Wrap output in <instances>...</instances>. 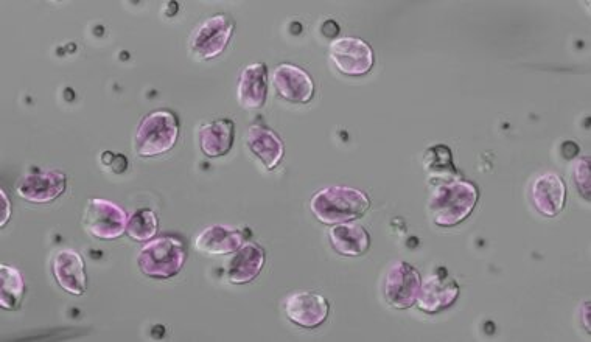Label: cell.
<instances>
[{
	"label": "cell",
	"instance_id": "6da1fadb",
	"mask_svg": "<svg viewBox=\"0 0 591 342\" xmlns=\"http://www.w3.org/2000/svg\"><path fill=\"white\" fill-rule=\"evenodd\" d=\"M480 199V190L473 182H442L434 185L428 209L434 223L442 227H453L469 218Z\"/></svg>",
	"mask_w": 591,
	"mask_h": 342
},
{
	"label": "cell",
	"instance_id": "7a4b0ae2",
	"mask_svg": "<svg viewBox=\"0 0 591 342\" xmlns=\"http://www.w3.org/2000/svg\"><path fill=\"white\" fill-rule=\"evenodd\" d=\"M310 209L316 220L322 224L349 223L358 220L371 209V199L366 193L346 185H332L319 190L312 201Z\"/></svg>",
	"mask_w": 591,
	"mask_h": 342
},
{
	"label": "cell",
	"instance_id": "3957f363",
	"mask_svg": "<svg viewBox=\"0 0 591 342\" xmlns=\"http://www.w3.org/2000/svg\"><path fill=\"white\" fill-rule=\"evenodd\" d=\"M187 248L175 235L153 238L137 255L142 274L151 279L167 280L178 276L186 265Z\"/></svg>",
	"mask_w": 591,
	"mask_h": 342
},
{
	"label": "cell",
	"instance_id": "277c9868",
	"mask_svg": "<svg viewBox=\"0 0 591 342\" xmlns=\"http://www.w3.org/2000/svg\"><path fill=\"white\" fill-rule=\"evenodd\" d=\"M179 139L178 117L168 109H158L137 126L134 147L140 158H154L175 148Z\"/></svg>",
	"mask_w": 591,
	"mask_h": 342
},
{
	"label": "cell",
	"instance_id": "5b68a950",
	"mask_svg": "<svg viewBox=\"0 0 591 342\" xmlns=\"http://www.w3.org/2000/svg\"><path fill=\"white\" fill-rule=\"evenodd\" d=\"M235 32V22L228 14H215L201 22L189 39V50L198 61L214 60L229 46Z\"/></svg>",
	"mask_w": 591,
	"mask_h": 342
},
{
	"label": "cell",
	"instance_id": "8992f818",
	"mask_svg": "<svg viewBox=\"0 0 591 342\" xmlns=\"http://www.w3.org/2000/svg\"><path fill=\"white\" fill-rule=\"evenodd\" d=\"M128 220V213L109 199L89 198L84 206V231L100 240H117L125 235Z\"/></svg>",
	"mask_w": 591,
	"mask_h": 342
},
{
	"label": "cell",
	"instance_id": "52a82bcc",
	"mask_svg": "<svg viewBox=\"0 0 591 342\" xmlns=\"http://www.w3.org/2000/svg\"><path fill=\"white\" fill-rule=\"evenodd\" d=\"M330 60L341 74L363 77L374 67L375 55L368 42L354 36H346L335 39L330 44Z\"/></svg>",
	"mask_w": 591,
	"mask_h": 342
},
{
	"label": "cell",
	"instance_id": "ba28073f",
	"mask_svg": "<svg viewBox=\"0 0 591 342\" xmlns=\"http://www.w3.org/2000/svg\"><path fill=\"white\" fill-rule=\"evenodd\" d=\"M422 287L419 271L410 263L399 262L389 268L385 279V297L391 307L406 310L416 305Z\"/></svg>",
	"mask_w": 591,
	"mask_h": 342
},
{
	"label": "cell",
	"instance_id": "9c48e42d",
	"mask_svg": "<svg viewBox=\"0 0 591 342\" xmlns=\"http://www.w3.org/2000/svg\"><path fill=\"white\" fill-rule=\"evenodd\" d=\"M67 178L61 171H30L16 182V193L28 203L49 204L66 192Z\"/></svg>",
	"mask_w": 591,
	"mask_h": 342
},
{
	"label": "cell",
	"instance_id": "30bf717a",
	"mask_svg": "<svg viewBox=\"0 0 591 342\" xmlns=\"http://www.w3.org/2000/svg\"><path fill=\"white\" fill-rule=\"evenodd\" d=\"M329 313V302L321 294L294 293L285 301V315L302 329H318L329 318Z\"/></svg>",
	"mask_w": 591,
	"mask_h": 342
},
{
	"label": "cell",
	"instance_id": "8fae6325",
	"mask_svg": "<svg viewBox=\"0 0 591 342\" xmlns=\"http://www.w3.org/2000/svg\"><path fill=\"white\" fill-rule=\"evenodd\" d=\"M273 84L277 94L291 103L312 102L315 81L307 70L294 64H279L273 72Z\"/></svg>",
	"mask_w": 591,
	"mask_h": 342
},
{
	"label": "cell",
	"instance_id": "7c38bea8",
	"mask_svg": "<svg viewBox=\"0 0 591 342\" xmlns=\"http://www.w3.org/2000/svg\"><path fill=\"white\" fill-rule=\"evenodd\" d=\"M459 297V285L447 273H434L422 282L416 305L425 313H439L452 307Z\"/></svg>",
	"mask_w": 591,
	"mask_h": 342
},
{
	"label": "cell",
	"instance_id": "4fadbf2b",
	"mask_svg": "<svg viewBox=\"0 0 591 342\" xmlns=\"http://www.w3.org/2000/svg\"><path fill=\"white\" fill-rule=\"evenodd\" d=\"M246 243L245 232L226 224H212L196 235L193 246L196 251L210 257L234 254Z\"/></svg>",
	"mask_w": 591,
	"mask_h": 342
},
{
	"label": "cell",
	"instance_id": "5bb4252c",
	"mask_svg": "<svg viewBox=\"0 0 591 342\" xmlns=\"http://www.w3.org/2000/svg\"><path fill=\"white\" fill-rule=\"evenodd\" d=\"M53 276L66 293L83 296L88 290V277L83 257L74 249H61L52 262Z\"/></svg>",
	"mask_w": 591,
	"mask_h": 342
},
{
	"label": "cell",
	"instance_id": "9a60e30c",
	"mask_svg": "<svg viewBox=\"0 0 591 342\" xmlns=\"http://www.w3.org/2000/svg\"><path fill=\"white\" fill-rule=\"evenodd\" d=\"M268 97V67L265 63L246 66L238 78V105L245 111H254L265 105Z\"/></svg>",
	"mask_w": 591,
	"mask_h": 342
},
{
	"label": "cell",
	"instance_id": "2e32d148",
	"mask_svg": "<svg viewBox=\"0 0 591 342\" xmlns=\"http://www.w3.org/2000/svg\"><path fill=\"white\" fill-rule=\"evenodd\" d=\"M532 203L545 217H557L567 203V185L556 173H545L532 184Z\"/></svg>",
	"mask_w": 591,
	"mask_h": 342
},
{
	"label": "cell",
	"instance_id": "e0dca14e",
	"mask_svg": "<svg viewBox=\"0 0 591 342\" xmlns=\"http://www.w3.org/2000/svg\"><path fill=\"white\" fill-rule=\"evenodd\" d=\"M266 262L265 249L256 243H245L234 252L228 266V279L234 285L254 282L262 273Z\"/></svg>",
	"mask_w": 591,
	"mask_h": 342
},
{
	"label": "cell",
	"instance_id": "ac0fdd59",
	"mask_svg": "<svg viewBox=\"0 0 591 342\" xmlns=\"http://www.w3.org/2000/svg\"><path fill=\"white\" fill-rule=\"evenodd\" d=\"M246 144L263 162L266 170H274L285 156L284 140L265 125L249 126Z\"/></svg>",
	"mask_w": 591,
	"mask_h": 342
},
{
	"label": "cell",
	"instance_id": "d6986e66",
	"mask_svg": "<svg viewBox=\"0 0 591 342\" xmlns=\"http://www.w3.org/2000/svg\"><path fill=\"white\" fill-rule=\"evenodd\" d=\"M330 243L338 254L344 257H360L371 248V235L361 224H335L329 232Z\"/></svg>",
	"mask_w": 591,
	"mask_h": 342
},
{
	"label": "cell",
	"instance_id": "ffe728a7",
	"mask_svg": "<svg viewBox=\"0 0 591 342\" xmlns=\"http://www.w3.org/2000/svg\"><path fill=\"white\" fill-rule=\"evenodd\" d=\"M201 151L207 158H221L232 150L235 140V123L229 119L215 120L201 126L200 131Z\"/></svg>",
	"mask_w": 591,
	"mask_h": 342
},
{
	"label": "cell",
	"instance_id": "44dd1931",
	"mask_svg": "<svg viewBox=\"0 0 591 342\" xmlns=\"http://www.w3.org/2000/svg\"><path fill=\"white\" fill-rule=\"evenodd\" d=\"M424 167L436 184L461 179L458 168L453 164L452 151L447 145H434L428 148L424 154Z\"/></svg>",
	"mask_w": 591,
	"mask_h": 342
},
{
	"label": "cell",
	"instance_id": "7402d4cb",
	"mask_svg": "<svg viewBox=\"0 0 591 342\" xmlns=\"http://www.w3.org/2000/svg\"><path fill=\"white\" fill-rule=\"evenodd\" d=\"M25 294L24 276L13 266H0V307L4 310H18Z\"/></svg>",
	"mask_w": 591,
	"mask_h": 342
},
{
	"label": "cell",
	"instance_id": "603a6c76",
	"mask_svg": "<svg viewBox=\"0 0 591 342\" xmlns=\"http://www.w3.org/2000/svg\"><path fill=\"white\" fill-rule=\"evenodd\" d=\"M159 220L151 209H139L131 215L126 227V234L134 241H150L156 237Z\"/></svg>",
	"mask_w": 591,
	"mask_h": 342
},
{
	"label": "cell",
	"instance_id": "cb8c5ba5",
	"mask_svg": "<svg viewBox=\"0 0 591 342\" xmlns=\"http://www.w3.org/2000/svg\"><path fill=\"white\" fill-rule=\"evenodd\" d=\"M574 182L578 185L579 193L585 199H590L591 181H590V159L579 158L574 162Z\"/></svg>",
	"mask_w": 591,
	"mask_h": 342
},
{
	"label": "cell",
	"instance_id": "d4e9b609",
	"mask_svg": "<svg viewBox=\"0 0 591 342\" xmlns=\"http://www.w3.org/2000/svg\"><path fill=\"white\" fill-rule=\"evenodd\" d=\"M0 207H2V213H0V227H5L11 217V201L4 190L0 192Z\"/></svg>",
	"mask_w": 591,
	"mask_h": 342
},
{
	"label": "cell",
	"instance_id": "484cf974",
	"mask_svg": "<svg viewBox=\"0 0 591 342\" xmlns=\"http://www.w3.org/2000/svg\"><path fill=\"white\" fill-rule=\"evenodd\" d=\"M109 167L112 168V171H114V173L120 175V173H123V171L126 170V167H128V161H126V158L125 156H123V154H116V156H114V159H112L111 165H109Z\"/></svg>",
	"mask_w": 591,
	"mask_h": 342
},
{
	"label": "cell",
	"instance_id": "4316f807",
	"mask_svg": "<svg viewBox=\"0 0 591 342\" xmlns=\"http://www.w3.org/2000/svg\"><path fill=\"white\" fill-rule=\"evenodd\" d=\"M322 33H324L327 38H335V36L340 33V27L336 25L335 21H326V24L322 25Z\"/></svg>",
	"mask_w": 591,
	"mask_h": 342
},
{
	"label": "cell",
	"instance_id": "83f0119b",
	"mask_svg": "<svg viewBox=\"0 0 591 342\" xmlns=\"http://www.w3.org/2000/svg\"><path fill=\"white\" fill-rule=\"evenodd\" d=\"M582 322H584L585 325V330H587V333H591V327H590V302H585L584 305H582Z\"/></svg>",
	"mask_w": 591,
	"mask_h": 342
},
{
	"label": "cell",
	"instance_id": "f1b7e54d",
	"mask_svg": "<svg viewBox=\"0 0 591 342\" xmlns=\"http://www.w3.org/2000/svg\"><path fill=\"white\" fill-rule=\"evenodd\" d=\"M114 156H116V154L109 153V151H106V153H103V156H102L103 164L111 165V162H112V159H114Z\"/></svg>",
	"mask_w": 591,
	"mask_h": 342
}]
</instances>
